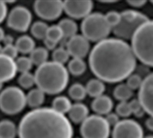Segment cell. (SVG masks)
Returning a JSON list of instances; mask_svg holds the SVG:
<instances>
[{"mask_svg": "<svg viewBox=\"0 0 153 138\" xmlns=\"http://www.w3.org/2000/svg\"><path fill=\"white\" fill-rule=\"evenodd\" d=\"M44 45H45V48L48 50V49H54L57 46V43L51 40H48V39H44Z\"/></svg>", "mask_w": 153, "mask_h": 138, "instance_id": "41", "label": "cell"}, {"mask_svg": "<svg viewBox=\"0 0 153 138\" xmlns=\"http://www.w3.org/2000/svg\"><path fill=\"white\" fill-rule=\"evenodd\" d=\"M33 7L37 15L47 21L58 19L63 12V2L58 0H52V1L38 0L35 1Z\"/></svg>", "mask_w": 153, "mask_h": 138, "instance_id": "10", "label": "cell"}, {"mask_svg": "<svg viewBox=\"0 0 153 138\" xmlns=\"http://www.w3.org/2000/svg\"><path fill=\"white\" fill-rule=\"evenodd\" d=\"M129 104H130V107H131L132 114H134L137 117H141L144 116L145 111L143 110V109H142L141 105L140 104L138 99L132 100L131 102H129Z\"/></svg>", "mask_w": 153, "mask_h": 138, "instance_id": "36", "label": "cell"}, {"mask_svg": "<svg viewBox=\"0 0 153 138\" xmlns=\"http://www.w3.org/2000/svg\"><path fill=\"white\" fill-rule=\"evenodd\" d=\"M68 114L69 119L72 122L76 124H80L88 117V109L85 104L78 102L71 105V108Z\"/></svg>", "mask_w": 153, "mask_h": 138, "instance_id": "17", "label": "cell"}, {"mask_svg": "<svg viewBox=\"0 0 153 138\" xmlns=\"http://www.w3.org/2000/svg\"><path fill=\"white\" fill-rule=\"evenodd\" d=\"M68 67V72H69L75 76H82L87 70V65L85 61L80 58H72L69 61Z\"/></svg>", "mask_w": 153, "mask_h": 138, "instance_id": "24", "label": "cell"}, {"mask_svg": "<svg viewBox=\"0 0 153 138\" xmlns=\"http://www.w3.org/2000/svg\"><path fill=\"white\" fill-rule=\"evenodd\" d=\"M18 83L21 87L25 89H29L32 88L35 84V79L34 76L32 75L30 72L29 73H24L21 74V76L18 78Z\"/></svg>", "mask_w": 153, "mask_h": 138, "instance_id": "32", "label": "cell"}, {"mask_svg": "<svg viewBox=\"0 0 153 138\" xmlns=\"http://www.w3.org/2000/svg\"><path fill=\"white\" fill-rule=\"evenodd\" d=\"M5 32H4V30L0 27V41H2L3 40V39H4V37H5Z\"/></svg>", "mask_w": 153, "mask_h": 138, "instance_id": "44", "label": "cell"}, {"mask_svg": "<svg viewBox=\"0 0 153 138\" xmlns=\"http://www.w3.org/2000/svg\"><path fill=\"white\" fill-rule=\"evenodd\" d=\"M2 50H3V47H2L1 45H0V55L2 54Z\"/></svg>", "mask_w": 153, "mask_h": 138, "instance_id": "46", "label": "cell"}, {"mask_svg": "<svg viewBox=\"0 0 153 138\" xmlns=\"http://www.w3.org/2000/svg\"><path fill=\"white\" fill-rule=\"evenodd\" d=\"M49 26L43 22H35L31 26V32L33 36L38 40H44L47 35Z\"/></svg>", "mask_w": 153, "mask_h": 138, "instance_id": "27", "label": "cell"}, {"mask_svg": "<svg viewBox=\"0 0 153 138\" xmlns=\"http://www.w3.org/2000/svg\"><path fill=\"white\" fill-rule=\"evenodd\" d=\"M136 65L137 58L131 45L117 38L97 42L89 55L91 71L102 82H122L132 75Z\"/></svg>", "mask_w": 153, "mask_h": 138, "instance_id": "1", "label": "cell"}, {"mask_svg": "<svg viewBox=\"0 0 153 138\" xmlns=\"http://www.w3.org/2000/svg\"><path fill=\"white\" fill-rule=\"evenodd\" d=\"M69 57L70 56H69L68 50L63 47H60V48H58L54 49V51L52 53L53 62H56V63L63 65H64L65 63H67L68 61Z\"/></svg>", "mask_w": 153, "mask_h": 138, "instance_id": "30", "label": "cell"}, {"mask_svg": "<svg viewBox=\"0 0 153 138\" xmlns=\"http://www.w3.org/2000/svg\"><path fill=\"white\" fill-rule=\"evenodd\" d=\"M92 109L99 116L107 115L111 113V110L114 107V102L112 99L106 95H101L92 101L91 104Z\"/></svg>", "mask_w": 153, "mask_h": 138, "instance_id": "16", "label": "cell"}, {"mask_svg": "<svg viewBox=\"0 0 153 138\" xmlns=\"http://www.w3.org/2000/svg\"><path fill=\"white\" fill-rule=\"evenodd\" d=\"M19 138H72L73 127L65 115L51 108H38L26 113L17 129Z\"/></svg>", "mask_w": 153, "mask_h": 138, "instance_id": "2", "label": "cell"}, {"mask_svg": "<svg viewBox=\"0 0 153 138\" xmlns=\"http://www.w3.org/2000/svg\"><path fill=\"white\" fill-rule=\"evenodd\" d=\"M138 101L145 113L153 117V72L142 79L138 92Z\"/></svg>", "mask_w": 153, "mask_h": 138, "instance_id": "12", "label": "cell"}, {"mask_svg": "<svg viewBox=\"0 0 153 138\" xmlns=\"http://www.w3.org/2000/svg\"><path fill=\"white\" fill-rule=\"evenodd\" d=\"M141 126L132 119L119 121L113 129V138H144Z\"/></svg>", "mask_w": 153, "mask_h": 138, "instance_id": "11", "label": "cell"}, {"mask_svg": "<svg viewBox=\"0 0 153 138\" xmlns=\"http://www.w3.org/2000/svg\"><path fill=\"white\" fill-rule=\"evenodd\" d=\"M15 62L17 72H20L22 74L29 73L33 68V63L27 57H20L16 60H15Z\"/></svg>", "mask_w": 153, "mask_h": 138, "instance_id": "29", "label": "cell"}, {"mask_svg": "<svg viewBox=\"0 0 153 138\" xmlns=\"http://www.w3.org/2000/svg\"><path fill=\"white\" fill-rule=\"evenodd\" d=\"M45 100V93L40 89H33L26 95V104L31 108L38 109L42 105Z\"/></svg>", "mask_w": 153, "mask_h": 138, "instance_id": "18", "label": "cell"}, {"mask_svg": "<svg viewBox=\"0 0 153 138\" xmlns=\"http://www.w3.org/2000/svg\"><path fill=\"white\" fill-rule=\"evenodd\" d=\"M58 25L62 32L63 39H68L69 40L73 36L76 35V32H78V25H76V23L73 20L63 19L59 22V23Z\"/></svg>", "mask_w": 153, "mask_h": 138, "instance_id": "21", "label": "cell"}, {"mask_svg": "<svg viewBox=\"0 0 153 138\" xmlns=\"http://www.w3.org/2000/svg\"><path fill=\"white\" fill-rule=\"evenodd\" d=\"M33 76L38 89L48 94H58L63 92L69 79L68 69L63 65L53 61H48L38 66Z\"/></svg>", "mask_w": 153, "mask_h": 138, "instance_id": "3", "label": "cell"}, {"mask_svg": "<svg viewBox=\"0 0 153 138\" xmlns=\"http://www.w3.org/2000/svg\"><path fill=\"white\" fill-rule=\"evenodd\" d=\"M131 40L136 58L143 65L153 67V20H149L140 26Z\"/></svg>", "mask_w": 153, "mask_h": 138, "instance_id": "4", "label": "cell"}, {"mask_svg": "<svg viewBox=\"0 0 153 138\" xmlns=\"http://www.w3.org/2000/svg\"><path fill=\"white\" fill-rule=\"evenodd\" d=\"M48 40H51L56 43L59 42L62 39H63V34L62 32L60 30V28L59 27V25H52V26H49L48 32H47V35L46 38Z\"/></svg>", "mask_w": 153, "mask_h": 138, "instance_id": "31", "label": "cell"}, {"mask_svg": "<svg viewBox=\"0 0 153 138\" xmlns=\"http://www.w3.org/2000/svg\"><path fill=\"white\" fill-rule=\"evenodd\" d=\"M15 46L16 47L18 52L22 54H30L35 48L34 40L28 35L19 37Z\"/></svg>", "mask_w": 153, "mask_h": 138, "instance_id": "20", "label": "cell"}, {"mask_svg": "<svg viewBox=\"0 0 153 138\" xmlns=\"http://www.w3.org/2000/svg\"><path fill=\"white\" fill-rule=\"evenodd\" d=\"M18 50L16 48V47L13 44V45H7V46H5L3 48V50H2V54L8 57L9 58L11 59H14L16 57H17V55H18Z\"/></svg>", "mask_w": 153, "mask_h": 138, "instance_id": "37", "label": "cell"}, {"mask_svg": "<svg viewBox=\"0 0 153 138\" xmlns=\"http://www.w3.org/2000/svg\"><path fill=\"white\" fill-rule=\"evenodd\" d=\"M116 114L119 117H130L132 114V112H131V109L129 102H127V101L120 102L116 106Z\"/></svg>", "mask_w": 153, "mask_h": 138, "instance_id": "34", "label": "cell"}, {"mask_svg": "<svg viewBox=\"0 0 153 138\" xmlns=\"http://www.w3.org/2000/svg\"><path fill=\"white\" fill-rule=\"evenodd\" d=\"M17 73L14 59L1 54L0 55V83H5L15 78Z\"/></svg>", "mask_w": 153, "mask_h": 138, "instance_id": "15", "label": "cell"}, {"mask_svg": "<svg viewBox=\"0 0 153 138\" xmlns=\"http://www.w3.org/2000/svg\"><path fill=\"white\" fill-rule=\"evenodd\" d=\"M133 95V91H131L126 84H121L117 85L114 91V96L116 100L122 101H128Z\"/></svg>", "mask_w": 153, "mask_h": 138, "instance_id": "26", "label": "cell"}, {"mask_svg": "<svg viewBox=\"0 0 153 138\" xmlns=\"http://www.w3.org/2000/svg\"><path fill=\"white\" fill-rule=\"evenodd\" d=\"M93 6V2L90 0H67L63 2V11L71 18L81 19L86 18L91 14Z\"/></svg>", "mask_w": 153, "mask_h": 138, "instance_id": "13", "label": "cell"}, {"mask_svg": "<svg viewBox=\"0 0 153 138\" xmlns=\"http://www.w3.org/2000/svg\"><path fill=\"white\" fill-rule=\"evenodd\" d=\"M82 36L88 41L99 42L107 39L112 27L107 23L104 15L100 13H93L84 18L81 23Z\"/></svg>", "mask_w": 153, "mask_h": 138, "instance_id": "5", "label": "cell"}, {"mask_svg": "<svg viewBox=\"0 0 153 138\" xmlns=\"http://www.w3.org/2000/svg\"><path fill=\"white\" fill-rule=\"evenodd\" d=\"M71 102L70 101L65 97V96H59L56 97L52 101V109L59 112V114L64 115L65 113H68L71 108Z\"/></svg>", "mask_w": 153, "mask_h": 138, "instance_id": "25", "label": "cell"}, {"mask_svg": "<svg viewBox=\"0 0 153 138\" xmlns=\"http://www.w3.org/2000/svg\"><path fill=\"white\" fill-rule=\"evenodd\" d=\"M142 83V78L140 75L138 74H132L127 78V86L131 90H139Z\"/></svg>", "mask_w": 153, "mask_h": 138, "instance_id": "33", "label": "cell"}, {"mask_svg": "<svg viewBox=\"0 0 153 138\" xmlns=\"http://www.w3.org/2000/svg\"><path fill=\"white\" fill-rule=\"evenodd\" d=\"M32 23V14L25 7L18 6L11 10L7 18V26L17 32H26Z\"/></svg>", "mask_w": 153, "mask_h": 138, "instance_id": "9", "label": "cell"}, {"mask_svg": "<svg viewBox=\"0 0 153 138\" xmlns=\"http://www.w3.org/2000/svg\"><path fill=\"white\" fill-rule=\"evenodd\" d=\"M87 94H88L90 97L93 98H97L101 95L105 91V86L104 82L100 81L99 79H91L89 82L85 86Z\"/></svg>", "mask_w": 153, "mask_h": 138, "instance_id": "19", "label": "cell"}, {"mask_svg": "<svg viewBox=\"0 0 153 138\" xmlns=\"http://www.w3.org/2000/svg\"><path fill=\"white\" fill-rule=\"evenodd\" d=\"M66 49L73 58L83 59L89 53L90 44L84 36L76 34L68 40Z\"/></svg>", "mask_w": 153, "mask_h": 138, "instance_id": "14", "label": "cell"}, {"mask_svg": "<svg viewBox=\"0 0 153 138\" xmlns=\"http://www.w3.org/2000/svg\"><path fill=\"white\" fill-rule=\"evenodd\" d=\"M147 15L136 10H125L121 13V21L112 29L117 39L123 40H131L134 32L144 23L149 21Z\"/></svg>", "mask_w": 153, "mask_h": 138, "instance_id": "6", "label": "cell"}, {"mask_svg": "<svg viewBox=\"0 0 153 138\" xmlns=\"http://www.w3.org/2000/svg\"><path fill=\"white\" fill-rule=\"evenodd\" d=\"M2 87H3V84L0 83V91H2Z\"/></svg>", "mask_w": 153, "mask_h": 138, "instance_id": "47", "label": "cell"}, {"mask_svg": "<svg viewBox=\"0 0 153 138\" xmlns=\"http://www.w3.org/2000/svg\"><path fill=\"white\" fill-rule=\"evenodd\" d=\"M26 105V95L22 89L8 87L0 92V109L8 115L20 113Z\"/></svg>", "mask_w": 153, "mask_h": 138, "instance_id": "7", "label": "cell"}, {"mask_svg": "<svg viewBox=\"0 0 153 138\" xmlns=\"http://www.w3.org/2000/svg\"><path fill=\"white\" fill-rule=\"evenodd\" d=\"M17 128L14 122L8 119L0 121V138H16Z\"/></svg>", "mask_w": 153, "mask_h": 138, "instance_id": "22", "label": "cell"}, {"mask_svg": "<svg viewBox=\"0 0 153 138\" xmlns=\"http://www.w3.org/2000/svg\"><path fill=\"white\" fill-rule=\"evenodd\" d=\"M145 125H146L148 129H149L150 131H153V117H149V118H147L146 122H145Z\"/></svg>", "mask_w": 153, "mask_h": 138, "instance_id": "43", "label": "cell"}, {"mask_svg": "<svg viewBox=\"0 0 153 138\" xmlns=\"http://www.w3.org/2000/svg\"><path fill=\"white\" fill-rule=\"evenodd\" d=\"M144 138H153V135H149V136H146Z\"/></svg>", "mask_w": 153, "mask_h": 138, "instance_id": "48", "label": "cell"}, {"mask_svg": "<svg viewBox=\"0 0 153 138\" xmlns=\"http://www.w3.org/2000/svg\"><path fill=\"white\" fill-rule=\"evenodd\" d=\"M150 2H151V4H152V5H153V1H150Z\"/></svg>", "mask_w": 153, "mask_h": 138, "instance_id": "49", "label": "cell"}, {"mask_svg": "<svg viewBox=\"0 0 153 138\" xmlns=\"http://www.w3.org/2000/svg\"><path fill=\"white\" fill-rule=\"evenodd\" d=\"M107 23H109V25L113 28H114L116 25L119 24L120 21H121V14L115 11H111L108 12L105 15Z\"/></svg>", "mask_w": 153, "mask_h": 138, "instance_id": "35", "label": "cell"}, {"mask_svg": "<svg viewBox=\"0 0 153 138\" xmlns=\"http://www.w3.org/2000/svg\"><path fill=\"white\" fill-rule=\"evenodd\" d=\"M7 15V7L5 1H0V23H1Z\"/></svg>", "mask_w": 153, "mask_h": 138, "instance_id": "39", "label": "cell"}, {"mask_svg": "<svg viewBox=\"0 0 153 138\" xmlns=\"http://www.w3.org/2000/svg\"><path fill=\"white\" fill-rule=\"evenodd\" d=\"M49 57V52L45 48L40 47L34 48L30 53V60L32 61L33 65H36L37 66H40L43 65L44 63L48 62Z\"/></svg>", "mask_w": 153, "mask_h": 138, "instance_id": "23", "label": "cell"}, {"mask_svg": "<svg viewBox=\"0 0 153 138\" xmlns=\"http://www.w3.org/2000/svg\"><path fill=\"white\" fill-rule=\"evenodd\" d=\"M110 127L104 117L92 115L81 123L80 134L82 138H108Z\"/></svg>", "mask_w": 153, "mask_h": 138, "instance_id": "8", "label": "cell"}, {"mask_svg": "<svg viewBox=\"0 0 153 138\" xmlns=\"http://www.w3.org/2000/svg\"><path fill=\"white\" fill-rule=\"evenodd\" d=\"M105 118V120L107 121V123H108V125L110 126H114L120 121L119 116L116 113H109V114L106 115V117Z\"/></svg>", "mask_w": 153, "mask_h": 138, "instance_id": "38", "label": "cell"}, {"mask_svg": "<svg viewBox=\"0 0 153 138\" xmlns=\"http://www.w3.org/2000/svg\"><path fill=\"white\" fill-rule=\"evenodd\" d=\"M68 95L74 101H80L86 98V95H87L86 88L80 84H75L70 86L68 90Z\"/></svg>", "mask_w": 153, "mask_h": 138, "instance_id": "28", "label": "cell"}, {"mask_svg": "<svg viewBox=\"0 0 153 138\" xmlns=\"http://www.w3.org/2000/svg\"><path fill=\"white\" fill-rule=\"evenodd\" d=\"M101 2H103V3H114L116 1H101Z\"/></svg>", "mask_w": 153, "mask_h": 138, "instance_id": "45", "label": "cell"}, {"mask_svg": "<svg viewBox=\"0 0 153 138\" xmlns=\"http://www.w3.org/2000/svg\"><path fill=\"white\" fill-rule=\"evenodd\" d=\"M127 3L132 7L139 8L143 7L147 3V1H145V0H129V1H127Z\"/></svg>", "mask_w": 153, "mask_h": 138, "instance_id": "40", "label": "cell"}, {"mask_svg": "<svg viewBox=\"0 0 153 138\" xmlns=\"http://www.w3.org/2000/svg\"><path fill=\"white\" fill-rule=\"evenodd\" d=\"M3 43L5 44V46H7V45H13V42H14V39L11 35H5L4 39H3Z\"/></svg>", "mask_w": 153, "mask_h": 138, "instance_id": "42", "label": "cell"}]
</instances>
